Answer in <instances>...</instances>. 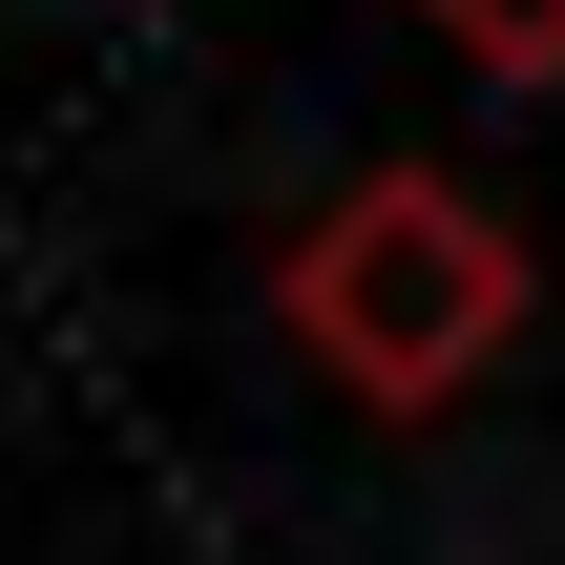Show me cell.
I'll return each mask as SVG.
<instances>
[{
	"instance_id": "1",
	"label": "cell",
	"mask_w": 565,
	"mask_h": 565,
	"mask_svg": "<svg viewBox=\"0 0 565 565\" xmlns=\"http://www.w3.org/2000/svg\"><path fill=\"white\" fill-rule=\"evenodd\" d=\"M273 315H294V356H315L335 398L440 419V398L524 335V231H503L482 189H440V168H356V189L294 231Z\"/></svg>"
},
{
	"instance_id": "2",
	"label": "cell",
	"mask_w": 565,
	"mask_h": 565,
	"mask_svg": "<svg viewBox=\"0 0 565 565\" xmlns=\"http://www.w3.org/2000/svg\"><path fill=\"white\" fill-rule=\"evenodd\" d=\"M419 21H440L461 63H503V84H545V63H565V0H419Z\"/></svg>"
}]
</instances>
